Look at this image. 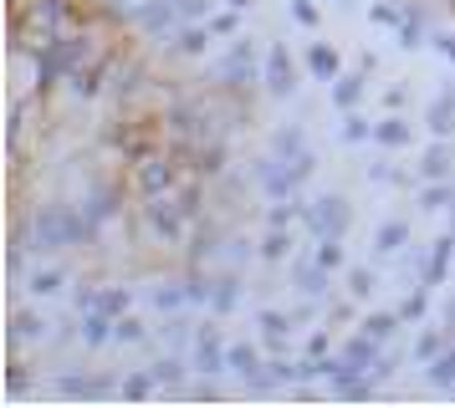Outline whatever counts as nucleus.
Segmentation results:
<instances>
[{
  "label": "nucleus",
  "mask_w": 455,
  "mask_h": 408,
  "mask_svg": "<svg viewBox=\"0 0 455 408\" xmlns=\"http://www.w3.org/2000/svg\"><path fill=\"white\" fill-rule=\"evenodd\" d=\"M297 317L291 311H276V306H261L256 311V332H261V347L267 352H291V332H297Z\"/></svg>",
  "instance_id": "nucleus-13"
},
{
  "label": "nucleus",
  "mask_w": 455,
  "mask_h": 408,
  "mask_svg": "<svg viewBox=\"0 0 455 408\" xmlns=\"http://www.w3.org/2000/svg\"><path fill=\"white\" fill-rule=\"evenodd\" d=\"M189 163L169 148V143H159L148 159H139L133 169H128V184H133V194L139 200H154V194H174L180 189V179H185Z\"/></svg>",
  "instance_id": "nucleus-4"
},
{
  "label": "nucleus",
  "mask_w": 455,
  "mask_h": 408,
  "mask_svg": "<svg viewBox=\"0 0 455 408\" xmlns=\"http://www.w3.org/2000/svg\"><path fill=\"white\" fill-rule=\"evenodd\" d=\"M440 322H445V332H451V337H455V296H451V302H445V311H440Z\"/></svg>",
  "instance_id": "nucleus-58"
},
{
  "label": "nucleus",
  "mask_w": 455,
  "mask_h": 408,
  "mask_svg": "<svg viewBox=\"0 0 455 408\" xmlns=\"http://www.w3.org/2000/svg\"><path fill=\"white\" fill-rule=\"evenodd\" d=\"M226 5H235V11H251V0H226Z\"/></svg>",
  "instance_id": "nucleus-59"
},
{
  "label": "nucleus",
  "mask_w": 455,
  "mask_h": 408,
  "mask_svg": "<svg viewBox=\"0 0 455 408\" xmlns=\"http://www.w3.org/2000/svg\"><path fill=\"white\" fill-rule=\"evenodd\" d=\"M210 31H215V41L220 36H241V11H235V5H226V11H215V16H210Z\"/></svg>",
  "instance_id": "nucleus-48"
},
{
  "label": "nucleus",
  "mask_w": 455,
  "mask_h": 408,
  "mask_svg": "<svg viewBox=\"0 0 455 408\" xmlns=\"http://www.w3.org/2000/svg\"><path fill=\"white\" fill-rule=\"evenodd\" d=\"M118 342V317H108L103 306H92V311H83V347H108Z\"/></svg>",
  "instance_id": "nucleus-19"
},
{
  "label": "nucleus",
  "mask_w": 455,
  "mask_h": 408,
  "mask_svg": "<svg viewBox=\"0 0 455 408\" xmlns=\"http://www.w3.org/2000/svg\"><path fill=\"white\" fill-rule=\"evenodd\" d=\"M67 286H72V271H67V265H36V271H31V276H26V291H31V296H62Z\"/></svg>",
  "instance_id": "nucleus-20"
},
{
  "label": "nucleus",
  "mask_w": 455,
  "mask_h": 408,
  "mask_svg": "<svg viewBox=\"0 0 455 408\" xmlns=\"http://www.w3.org/2000/svg\"><path fill=\"white\" fill-rule=\"evenodd\" d=\"M154 373H128L124 378V388H118V393H124V398H133V404H139V398H148V393H154Z\"/></svg>",
  "instance_id": "nucleus-49"
},
{
  "label": "nucleus",
  "mask_w": 455,
  "mask_h": 408,
  "mask_svg": "<svg viewBox=\"0 0 455 408\" xmlns=\"http://www.w3.org/2000/svg\"><path fill=\"white\" fill-rule=\"evenodd\" d=\"M251 255H256V245L246 235H235V230H226V240L215 245V265H226V271H246Z\"/></svg>",
  "instance_id": "nucleus-27"
},
{
  "label": "nucleus",
  "mask_w": 455,
  "mask_h": 408,
  "mask_svg": "<svg viewBox=\"0 0 455 408\" xmlns=\"http://www.w3.org/2000/svg\"><path fill=\"white\" fill-rule=\"evenodd\" d=\"M154 306H159V311H185L189 306V296H185V276H174V281H159L154 286Z\"/></svg>",
  "instance_id": "nucleus-37"
},
{
  "label": "nucleus",
  "mask_w": 455,
  "mask_h": 408,
  "mask_svg": "<svg viewBox=\"0 0 455 408\" xmlns=\"http://www.w3.org/2000/svg\"><path fill=\"white\" fill-rule=\"evenodd\" d=\"M261 82H267L271 98H291V92H297V61H291V51L282 41L267 46V57H261Z\"/></svg>",
  "instance_id": "nucleus-11"
},
{
  "label": "nucleus",
  "mask_w": 455,
  "mask_h": 408,
  "mask_svg": "<svg viewBox=\"0 0 455 408\" xmlns=\"http://www.w3.org/2000/svg\"><path fill=\"white\" fill-rule=\"evenodd\" d=\"M118 342L124 347H144L148 342V326H144L139 311H124V317H118Z\"/></svg>",
  "instance_id": "nucleus-43"
},
{
  "label": "nucleus",
  "mask_w": 455,
  "mask_h": 408,
  "mask_svg": "<svg viewBox=\"0 0 455 408\" xmlns=\"http://www.w3.org/2000/svg\"><path fill=\"white\" fill-rule=\"evenodd\" d=\"M200 82H205V87H215V92H230V98H251V87L261 82L256 41H251V36H230V46L220 51V61H215Z\"/></svg>",
  "instance_id": "nucleus-3"
},
{
  "label": "nucleus",
  "mask_w": 455,
  "mask_h": 408,
  "mask_svg": "<svg viewBox=\"0 0 455 408\" xmlns=\"http://www.w3.org/2000/svg\"><path fill=\"white\" fill-rule=\"evenodd\" d=\"M128 16H133V31L148 41H169L180 31V5L174 0H133Z\"/></svg>",
  "instance_id": "nucleus-9"
},
{
  "label": "nucleus",
  "mask_w": 455,
  "mask_h": 408,
  "mask_svg": "<svg viewBox=\"0 0 455 408\" xmlns=\"http://www.w3.org/2000/svg\"><path fill=\"white\" fill-rule=\"evenodd\" d=\"M323 317H328L332 332H343V326H348L353 317H358V311H353V296H348V302H328V306H323Z\"/></svg>",
  "instance_id": "nucleus-51"
},
{
  "label": "nucleus",
  "mask_w": 455,
  "mask_h": 408,
  "mask_svg": "<svg viewBox=\"0 0 455 408\" xmlns=\"http://www.w3.org/2000/svg\"><path fill=\"white\" fill-rule=\"evenodd\" d=\"M410 245V220H384L373 230V255H399Z\"/></svg>",
  "instance_id": "nucleus-31"
},
{
  "label": "nucleus",
  "mask_w": 455,
  "mask_h": 408,
  "mask_svg": "<svg viewBox=\"0 0 455 408\" xmlns=\"http://www.w3.org/2000/svg\"><path fill=\"white\" fill-rule=\"evenodd\" d=\"M287 16L297 20V26H307V31L323 20V16H317V0H287Z\"/></svg>",
  "instance_id": "nucleus-52"
},
{
  "label": "nucleus",
  "mask_w": 455,
  "mask_h": 408,
  "mask_svg": "<svg viewBox=\"0 0 455 408\" xmlns=\"http://www.w3.org/2000/svg\"><path fill=\"white\" fill-rule=\"evenodd\" d=\"M210 41H215V31H210V20H180V31L169 36V57L200 61V57L210 51Z\"/></svg>",
  "instance_id": "nucleus-14"
},
{
  "label": "nucleus",
  "mask_w": 455,
  "mask_h": 408,
  "mask_svg": "<svg viewBox=\"0 0 455 408\" xmlns=\"http://www.w3.org/2000/svg\"><path fill=\"white\" fill-rule=\"evenodd\" d=\"M394 367H399V352L384 347V352H379V363L369 367V378H373V383H384V378H394Z\"/></svg>",
  "instance_id": "nucleus-54"
},
{
  "label": "nucleus",
  "mask_w": 455,
  "mask_h": 408,
  "mask_svg": "<svg viewBox=\"0 0 455 408\" xmlns=\"http://www.w3.org/2000/svg\"><path fill=\"white\" fill-rule=\"evenodd\" d=\"M271 153H282L287 163H297L302 153H307V133H302L297 122H282V128L271 133Z\"/></svg>",
  "instance_id": "nucleus-33"
},
{
  "label": "nucleus",
  "mask_w": 455,
  "mask_h": 408,
  "mask_svg": "<svg viewBox=\"0 0 455 408\" xmlns=\"http://www.w3.org/2000/svg\"><path fill=\"white\" fill-rule=\"evenodd\" d=\"M369 179H373V184H389V189H410L419 174H404V169H394V163L379 159V163H369Z\"/></svg>",
  "instance_id": "nucleus-42"
},
{
  "label": "nucleus",
  "mask_w": 455,
  "mask_h": 408,
  "mask_svg": "<svg viewBox=\"0 0 455 408\" xmlns=\"http://www.w3.org/2000/svg\"><path fill=\"white\" fill-rule=\"evenodd\" d=\"M363 82H369V72H343V77H332V107L338 113H353L358 102H363Z\"/></svg>",
  "instance_id": "nucleus-26"
},
{
  "label": "nucleus",
  "mask_w": 455,
  "mask_h": 408,
  "mask_svg": "<svg viewBox=\"0 0 455 408\" xmlns=\"http://www.w3.org/2000/svg\"><path fill=\"white\" fill-rule=\"evenodd\" d=\"M261 352H267V347H256V342H230L226 367H230V373H241V378H256V373H261V363H267Z\"/></svg>",
  "instance_id": "nucleus-32"
},
{
  "label": "nucleus",
  "mask_w": 455,
  "mask_h": 408,
  "mask_svg": "<svg viewBox=\"0 0 455 408\" xmlns=\"http://www.w3.org/2000/svg\"><path fill=\"white\" fill-rule=\"evenodd\" d=\"M31 215V250L36 255H52V250H83L92 245L103 230L83 215L77 200H42L26 209Z\"/></svg>",
  "instance_id": "nucleus-1"
},
{
  "label": "nucleus",
  "mask_w": 455,
  "mask_h": 408,
  "mask_svg": "<svg viewBox=\"0 0 455 408\" xmlns=\"http://www.w3.org/2000/svg\"><path fill=\"white\" fill-rule=\"evenodd\" d=\"M118 57H124V51H118L113 41H103V46H98V51H92V57H87L77 72H72V82H67V87H72V98H77V102L108 98V87H113V72H118Z\"/></svg>",
  "instance_id": "nucleus-7"
},
{
  "label": "nucleus",
  "mask_w": 455,
  "mask_h": 408,
  "mask_svg": "<svg viewBox=\"0 0 455 408\" xmlns=\"http://www.w3.org/2000/svg\"><path fill=\"white\" fill-rule=\"evenodd\" d=\"M425 128H430L435 138H451L455 133V87H445V92L425 107Z\"/></svg>",
  "instance_id": "nucleus-25"
},
{
  "label": "nucleus",
  "mask_w": 455,
  "mask_h": 408,
  "mask_svg": "<svg viewBox=\"0 0 455 408\" xmlns=\"http://www.w3.org/2000/svg\"><path fill=\"white\" fill-rule=\"evenodd\" d=\"M98 306H103L108 317H124V311H133V291H128V286H103Z\"/></svg>",
  "instance_id": "nucleus-46"
},
{
  "label": "nucleus",
  "mask_w": 455,
  "mask_h": 408,
  "mask_svg": "<svg viewBox=\"0 0 455 408\" xmlns=\"http://www.w3.org/2000/svg\"><path fill=\"white\" fill-rule=\"evenodd\" d=\"M57 393L62 398H92V373H62L57 378Z\"/></svg>",
  "instance_id": "nucleus-47"
},
{
  "label": "nucleus",
  "mask_w": 455,
  "mask_h": 408,
  "mask_svg": "<svg viewBox=\"0 0 455 408\" xmlns=\"http://www.w3.org/2000/svg\"><path fill=\"white\" fill-rule=\"evenodd\" d=\"M251 179H256V189H261L267 200H297V194H302V184L291 179V163L282 159V153H271V148L251 163Z\"/></svg>",
  "instance_id": "nucleus-10"
},
{
  "label": "nucleus",
  "mask_w": 455,
  "mask_h": 408,
  "mask_svg": "<svg viewBox=\"0 0 455 408\" xmlns=\"http://www.w3.org/2000/svg\"><path fill=\"white\" fill-rule=\"evenodd\" d=\"M425 311H430V286H414L410 296L399 302V317H404V326H410V322H425Z\"/></svg>",
  "instance_id": "nucleus-44"
},
{
  "label": "nucleus",
  "mask_w": 455,
  "mask_h": 408,
  "mask_svg": "<svg viewBox=\"0 0 455 408\" xmlns=\"http://www.w3.org/2000/svg\"><path fill=\"white\" fill-rule=\"evenodd\" d=\"M189 367H195V363H185L180 352H164V357L148 367V373H154V383L164 388V393H189V388H185V373H189Z\"/></svg>",
  "instance_id": "nucleus-23"
},
{
  "label": "nucleus",
  "mask_w": 455,
  "mask_h": 408,
  "mask_svg": "<svg viewBox=\"0 0 455 408\" xmlns=\"http://www.w3.org/2000/svg\"><path fill=\"white\" fill-rule=\"evenodd\" d=\"M430 5H445V0H430Z\"/></svg>",
  "instance_id": "nucleus-61"
},
{
  "label": "nucleus",
  "mask_w": 455,
  "mask_h": 408,
  "mask_svg": "<svg viewBox=\"0 0 455 408\" xmlns=\"http://www.w3.org/2000/svg\"><path fill=\"white\" fill-rule=\"evenodd\" d=\"M338 138H343V143H369L373 138V122L353 107V113H343V122H338Z\"/></svg>",
  "instance_id": "nucleus-41"
},
{
  "label": "nucleus",
  "mask_w": 455,
  "mask_h": 408,
  "mask_svg": "<svg viewBox=\"0 0 455 408\" xmlns=\"http://www.w3.org/2000/svg\"><path fill=\"white\" fill-rule=\"evenodd\" d=\"M451 230H455V200H451Z\"/></svg>",
  "instance_id": "nucleus-60"
},
{
  "label": "nucleus",
  "mask_w": 455,
  "mask_h": 408,
  "mask_svg": "<svg viewBox=\"0 0 455 408\" xmlns=\"http://www.w3.org/2000/svg\"><path fill=\"white\" fill-rule=\"evenodd\" d=\"M451 200H455V179H419V194H414V204H419L425 215L451 209Z\"/></svg>",
  "instance_id": "nucleus-28"
},
{
  "label": "nucleus",
  "mask_w": 455,
  "mask_h": 408,
  "mask_svg": "<svg viewBox=\"0 0 455 408\" xmlns=\"http://www.w3.org/2000/svg\"><path fill=\"white\" fill-rule=\"evenodd\" d=\"M241 306V271H226V265H215V291H210V311L215 317H230Z\"/></svg>",
  "instance_id": "nucleus-18"
},
{
  "label": "nucleus",
  "mask_w": 455,
  "mask_h": 408,
  "mask_svg": "<svg viewBox=\"0 0 455 408\" xmlns=\"http://www.w3.org/2000/svg\"><path fill=\"white\" fill-rule=\"evenodd\" d=\"M180 5V20H210L215 16V0H174Z\"/></svg>",
  "instance_id": "nucleus-53"
},
{
  "label": "nucleus",
  "mask_w": 455,
  "mask_h": 408,
  "mask_svg": "<svg viewBox=\"0 0 455 408\" xmlns=\"http://www.w3.org/2000/svg\"><path fill=\"white\" fill-rule=\"evenodd\" d=\"M425 378H430L435 388H455V342L435 357V363H425Z\"/></svg>",
  "instance_id": "nucleus-40"
},
{
  "label": "nucleus",
  "mask_w": 455,
  "mask_h": 408,
  "mask_svg": "<svg viewBox=\"0 0 455 408\" xmlns=\"http://www.w3.org/2000/svg\"><path fill=\"white\" fill-rule=\"evenodd\" d=\"M328 347H332V326H323V332H312L307 342H302V352L307 357H328Z\"/></svg>",
  "instance_id": "nucleus-55"
},
{
  "label": "nucleus",
  "mask_w": 455,
  "mask_h": 408,
  "mask_svg": "<svg viewBox=\"0 0 455 408\" xmlns=\"http://www.w3.org/2000/svg\"><path fill=\"white\" fill-rule=\"evenodd\" d=\"M307 72H312L317 82H332V77H343V57L332 51L328 41H312V46H307Z\"/></svg>",
  "instance_id": "nucleus-29"
},
{
  "label": "nucleus",
  "mask_w": 455,
  "mask_h": 408,
  "mask_svg": "<svg viewBox=\"0 0 455 408\" xmlns=\"http://www.w3.org/2000/svg\"><path fill=\"white\" fill-rule=\"evenodd\" d=\"M373 291H379V276H373L369 265H353L348 271V296L353 302H369Z\"/></svg>",
  "instance_id": "nucleus-45"
},
{
  "label": "nucleus",
  "mask_w": 455,
  "mask_h": 408,
  "mask_svg": "<svg viewBox=\"0 0 455 408\" xmlns=\"http://www.w3.org/2000/svg\"><path fill=\"white\" fill-rule=\"evenodd\" d=\"M159 77L148 72L144 57H118V72H113V87H108V102L113 113H148L144 102L154 98Z\"/></svg>",
  "instance_id": "nucleus-5"
},
{
  "label": "nucleus",
  "mask_w": 455,
  "mask_h": 408,
  "mask_svg": "<svg viewBox=\"0 0 455 408\" xmlns=\"http://www.w3.org/2000/svg\"><path fill=\"white\" fill-rule=\"evenodd\" d=\"M451 169H455V159H451V143L445 138H435L430 148L419 153V163H414L419 179H451Z\"/></svg>",
  "instance_id": "nucleus-24"
},
{
  "label": "nucleus",
  "mask_w": 455,
  "mask_h": 408,
  "mask_svg": "<svg viewBox=\"0 0 455 408\" xmlns=\"http://www.w3.org/2000/svg\"><path fill=\"white\" fill-rule=\"evenodd\" d=\"M373 143H379V148H410V143H414V128L399 118V113H389V118L373 122Z\"/></svg>",
  "instance_id": "nucleus-30"
},
{
  "label": "nucleus",
  "mask_w": 455,
  "mask_h": 408,
  "mask_svg": "<svg viewBox=\"0 0 455 408\" xmlns=\"http://www.w3.org/2000/svg\"><path fill=\"white\" fill-rule=\"evenodd\" d=\"M195 332H200V322H189L185 311H169L164 322H159V342H164L169 352L189 357V352H195Z\"/></svg>",
  "instance_id": "nucleus-17"
},
{
  "label": "nucleus",
  "mask_w": 455,
  "mask_h": 408,
  "mask_svg": "<svg viewBox=\"0 0 455 408\" xmlns=\"http://www.w3.org/2000/svg\"><path fill=\"white\" fill-rule=\"evenodd\" d=\"M226 352H230V342L220 337V326H215V322H200V332H195V352H189L195 373H205V378L226 373Z\"/></svg>",
  "instance_id": "nucleus-12"
},
{
  "label": "nucleus",
  "mask_w": 455,
  "mask_h": 408,
  "mask_svg": "<svg viewBox=\"0 0 455 408\" xmlns=\"http://www.w3.org/2000/svg\"><path fill=\"white\" fill-rule=\"evenodd\" d=\"M338 352H343V357H348V363L358 367V373H369V367L379 363V352H384V342H373L369 332L358 326V332H348V337H343V347H338Z\"/></svg>",
  "instance_id": "nucleus-21"
},
{
  "label": "nucleus",
  "mask_w": 455,
  "mask_h": 408,
  "mask_svg": "<svg viewBox=\"0 0 455 408\" xmlns=\"http://www.w3.org/2000/svg\"><path fill=\"white\" fill-rule=\"evenodd\" d=\"M369 20L399 31V26H404V0H369Z\"/></svg>",
  "instance_id": "nucleus-39"
},
{
  "label": "nucleus",
  "mask_w": 455,
  "mask_h": 408,
  "mask_svg": "<svg viewBox=\"0 0 455 408\" xmlns=\"http://www.w3.org/2000/svg\"><path fill=\"white\" fill-rule=\"evenodd\" d=\"M291 291L307 296V302H332L328 296L332 291V271L328 265H317V261H297L291 265Z\"/></svg>",
  "instance_id": "nucleus-15"
},
{
  "label": "nucleus",
  "mask_w": 455,
  "mask_h": 408,
  "mask_svg": "<svg viewBox=\"0 0 455 408\" xmlns=\"http://www.w3.org/2000/svg\"><path fill=\"white\" fill-rule=\"evenodd\" d=\"M92 51H98V46H92V31H67V36H57L52 46H42V51L31 57L36 61V98L52 102V92L67 87L72 72H77Z\"/></svg>",
  "instance_id": "nucleus-2"
},
{
  "label": "nucleus",
  "mask_w": 455,
  "mask_h": 408,
  "mask_svg": "<svg viewBox=\"0 0 455 408\" xmlns=\"http://www.w3.org/2000/svg\"><path fill=\"white\" fill-rule=\"evenodd\" d=\"M358 326L369 332L373 342H384V347H389L394 337H399V326H404V317H399V311H369V317H363Z\"/></svg>",
  "instance_id": "nucleus-35"
},
{
  "label": "nucleus",
  "mask_w": 455,
  "mask_h": 408,
  "mask_svg": "<svg viewBox=\"0 0 455 408\" xmlns=\"http://www.w3.org/2000/svg\"><path fill=\"white\" fill-rule=\"evenodd\" d=\"M98 296H103L98 286H77V291H72V306H77V311H92V306H98Z\"/></svg>",
  "instance_id": "nucleus-56"
},
{
  "label": "nucleus",
  "mask_w": 455,
  "mask_h": 408,
  "mask_svg": "<svg viewBox=\"0 0 455 408\" xmlns=\"http://www.w3.org/2000/svg\"><path fill=\"white\" fill-rule=\"evenodd\" d=\"M404 102H410L404 87H389V92H384V107H389V113H404Z\"/></svg>",
  "instance_id": "nucleus-57"
},
{
  "label": "nucleus",
  "mask_w": 455,
  "mask_h": 408,
  "mask_svg": "<svg viewBox=\"0 0 455 408\" xmlns=\"http://www.w3.org/2000/svg\"><path fill=\"white\" fill-rule=\"evenodd\" d=\"M42 337H52V326L42 322V317H36V311H11V352H16V347H31V342H42Z\"/></svg>",
  "instance_id": "nucleus-22"
},
{
  "label": "nucleus",
  "mask_w": 455,
  "mask_h": 408,
  "mask_svg": "<svg viewBox=\"0 0 455 408\" xmlns=\"http://www.w3.org/2000/svg\"><path fill=\"white\" fill-rule=\"evenodd\" d=\"M451 265H455V230L445 224V235H435L430 240V261H425V281L419 286H445Z\"/></svg>",
  "instance_id": "nucleus-16"
},
{
  "label": "nucleus",
  "mask_w": 455,
  "mask_h": 408,
  "mask_svg": "<svg viewBox=\"0 0 455 408\" xmlns=\"http://www.w3.org/2000/svg\"><path fill=\"white\" fill-rule=\"evenodd\" d=\"M5 393H11V398H26V393H31V363L16 357V352H11V363H5Z\"/></svg>",
  "instance_id": "nucleus-38"
},
{
  "label": "nucleus",
  "mask_w": 455,
  "mask_h": 408,
  "mask_svg": "<svg viewBox=\"0 0 455 408\" xmlns=\"http://www.w3.org/2000/svg\"><path fill=\"white\" fill-rule=\"evenodd\" d=\"M353 224V209L343 194H317V200L302 204V230L312 240H343Z\"/></svg>",
  "instance_id": "nucleus-8"
},
{
  "label": "nucleus",
  "mask_w": 455,
  "mask_h": 408,
  "mask_svg": "<svg viewBox=\"0 0 455 408\" xmlns=\"http://www.w3.org/2000/svg\"><path fill=\"white\" fill-rule=\"evenodd\" d=\"M256 255H261L267 265H282L291 255V230H267V235L256 240Z\"/></svg>",
  "instance_id": "nucleus-36"
},
{
  "label": "nucleus",
  "mask_w": 455,
  "mask_h": 408,
  "mask_svg": "<svg viewBox=\"0 0 455 408\" xmlns=\"http://www.w3.org/2000/svg\"><path fill=\"white\" fill-rule=\"evenodd\" d=\"M317 250H312V261L328 265V271H343V240H312Z\"/></svg>",
  "instance_id": "nucleus-50"
},
{
  "label": "nucleus",
  "mask_w": 455,
  "mask_h": 408,
  "mask_svg": "<svg viewBox=\"0 0 455 408\" xmlns=\"http://www.w3.org/2000/svg\"><path fill=\"white\" fill-rule=\"evenodd\" d=\"M139 220H144V230H148L159 245H169V250H180V245L189 240V215L174 204V194L139 200Z\"/></svg>",
  "instance_id": "nucleus-6"
},
{
  "label": "nucleus",
  "mask_w": 455,
  "mask_h": 408,
  "mask_svg": "<svg viewBox=\"0 0 455 408\" xmlns=\"http://www.w3.org/2000/svg\"><path fill=\"white\" fill-rule=\"evenodd\" d=\"M451 342H455V337L445 332V322H440V326H425V332L414 337V363H435V357H440Z\"/></svg>",
  "instance_id": "nucleus-34"
}]
</instances>
